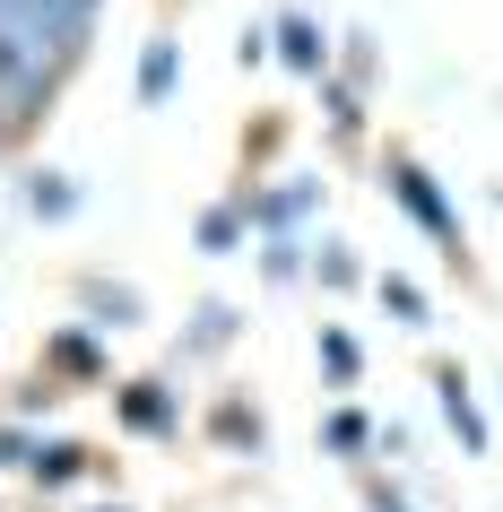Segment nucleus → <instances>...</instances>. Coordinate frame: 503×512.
<instances>
[{
  "instance_id": "obj_1",
  "label": "nucleus",
  "mask_w": 503,
  "mask_h": 512,
  "mask_svg": "<svg viewBox=\"0 0 503 512\" xmlns=\"http://www.w3.org/2000/svg\"><path fill=\"white\" fill-rule=\"evenodd\" d=\"M382 183H391V200H399L408 217H417L425 235L443 243V261H460V252H469V243H460V217H451V200L434 191V174H425V165L408 157V148H391V157H382Z\"/></svg>"
},
{
  "instance_id": "obj_2",
  "label": "nucleus",
  "mask_w": 503,
  "mask_h": 512,
  "mask_svg": "<svg viewBox=\"0 0 503 512\" xmlns=\"http://www.w3.org/2000/svg\"><path fill=\"white\" fill-rule=\"evenodd\" d=\"M113 417H122V426L131 434H174L183 426V391H174V382H122V391H113Z\"/></svg>"
},
{
  "instance_id": "obj_3",
  "label": "nucleus",
  "mask_w": 503,
  "mask_h": 512,
  "mask_svg": "<svg viewBox=\"0 0 503 512\" xmlns=\"http://www.w3.org/2000/svg\"><path fill=\"white\" fill-rule=\"evenodd\" d=\"M269 53L287 61V70H304V79H330V70H339V53H330L321 18H304V9H287V18L269 27Z\"/></svg>"
},
{
  "instance_id": "obj_4",
  "label": "nucleus",
  "mask_w": 503,
  "mask_h": 512,
  "mask_svg": "<svg viewBox=\"0 0 503 512\" xmlns=\"http://www.w3.org/2000/svg\"><path fill=\"white\" fill-rule=\"evenodd\" d=\"M79 478H96V452L87 443H61V434H35V452H27L35 495H61V486H79Z\"/></svg>"
},
{
  "instance_id": "obj_5",
  "label": "nucleus",
  "mask_w": 503,
  "mask_h": 512,
  "mask_svg": "<svg viewBox=\"0 0 503 512\" xmlns=\"http://www.w3.org/2000/svg\"><path fill=\"white\" fill-rule=\"evenodd\" d=\"M44 374H53V382H96V374H105L96 330H53V339H44Z\"/></svg>"
},
{
  "instance_id": "obj_6",
  "label": "nucleus",
  "mask_w": 503,
  "mask_h": 512,
  "mask_svg": "<svg viewBox=\"0 0 503 512\" xmlns=\"http://www.w3.org/2000/svg\"><path fill=\"white\" fill-rule=\"evenodd\" d=\"M434 391H443V417H451V434H460L469 452H486L495 434H486V417H477V400H469V382H460V365H443V374H434Z\"/></svg>"
},
{
  "instance_id": "obj_7",
  "label": "nucleus",
  "mask_w": 503,
  "mask_h": 512,
  "mask_svg": "<svg viewBox=\"0 0 503 512\" xmlns=\"http://www.w3.org/2000/svg\"><path fill=\"white\" fill-rule=\"evenodd\" d=\"M321 105H330V131L339 139H365V96H356V79L330 70V79H321Z\"/></svg>"
},
{
  "instance_id": "obj_8",
  "label": "nucleus",
  "mask_w": 503,
  "mask_h": 512,
  "mask_svg": "<svg viewBox=\"0 0 503 512\" xmlns=\"http://www.w3.org/2000/svg\"><path fill=\"white\" fill-rule=\"evenodd\" d=\"M174 53H183L174 35L148 44V61H139V105H165V96H174Z\"/></svg>"
},
{
  "instance_id": "obj_9",
  "label": "nucleus",
  "mask_w": 503,
  "mask_h": 512,
  "mask_svg": "<svg viewBox=\"0 0 503 512\" xmlns=\"http://www.w3.org/2000/svg\"><path fill=\"white\" fill-rule=\"evenodd\" d=\"M70 200H79L70 174H35V183H27V209H35V217H70Z\"/></svg>"
},
{
  "instance_id": "obj_10",
  "label": "nucleus",
  "mask_w": 503,
  "mask_h": 512,
  "mask_svg": "<svg viewBox=\"0 0 503 512\" xmlns=\"http://www.w3.org/2000/svg\"><path fill=\"white\" fill-rule=\"evenodd\" d=\"M243 226H252V209H209V217H200V243H209V252H235Z\"/></svg>"
},
{
  "instance_id": "obj_11",
  "label": "nucleus",
  "mask_w": 503,
  "mask_h": 512,
  "mask_svg": "<svg viewBox=\"0 0 503 512\" xmlns=\"http://www.w3.org/2000/svg\"><path fill=\"white\" fill-rule=\"evenodd\" d=\"M321 365H330V382H356V374H365V356H356L347 330H321Z\"/></svg>"
},
{
  "instance_id": "obj_12",
  "label": "nucleus",
  "mask_w": 503,
  "mask_h": 512,
  "mask_svg": "<svg viewBox=\"0 0 503 512\" xmlns=\"http://www.w3.org/2000/svg\"><path fill=\"white\" fill-rule=\"evenodd\" d=\"M209 426H217V443H252V452H261V417H252L243 400H226V408L209 417Z\"/></svg>"
},
{
  "instance_id": "obj_13",
  "label": "nucleus",
  "mask_w": 503,
  "mask_h": 512,
  "mask_svg": "<svg viewBox=\"0 0 503 512\" xmlns=\"http://www.w3.org/2000/svg\"><path fill=\"white\" fill-rule=\"evenodd\" d=\"M382 313H399V322L417 330V322H425V296H417V287H408V278L391 270V278H382Z\"/></svg>"
},
{
  "instance_id": "obj_14",
  "label": "nucleus",
  "mask_w": 503,
  "mask_h": 512,
  "mask_svg": "<svg viewBox=\"0 0 503 512\" xmlns=\"http://www.w3.org/2000/svg\"><path fill=\"white\" fill-rule=\"evenodd\" d=\"M321 434H330V452H365V443H373V426L356 417V408H339V417H330Z\"/></svg>"
},
{
  "instance_id": "obj_15",
  "label": "nucleus",
  "mask_w": 503,
  "mask_h": 512,
  "mask_svg": "<svg viewBox=\"0 0 503 512\" xmlns=\"http://www.w3.org/2000/svg\"><path fill=\"white\" fill-rule=\"evenodd\" d=\"M226 339H235V313H226V304H209V313H200V330H191V348H226Z\"/></svg>"
},
{
  "instance_id": "obj_16",
  "label": "nucleus",
  "mask_w": 503,
  "mask_h": 512,
  "mask_svg": "<svg viewBox=\"0 0 503 512\" xmlns=\"http://www.w3.org/2000/svg\"><path fill=\"white\" fill-rule=\"evenodd\" d=\"M27 452H35V426H0V460L9 469H27Z\"/></svg>"
},
{
  "instance_id": "obj_17",
  "label": "nucleus",
  "mask_w": 503,
  "mask_h": 512,
  "mask_svg": "<svg viewBox=\"0 0 503 512\" xmlns=\"http://www.w3.org/2000/svg\"><path fill=\"white\" fill-rule=\"evenodd\" d=\"M313 270H321V278H330V287H347V278H356V261H347L339 243H321V261H313Z\"/></svg>"
},
{
  "instance_id": "obj_18",
  "label": "nucleus",
  "mask_w": 503,
  "mask_h": 512,
  "mask_svg": "<svg viewBox=\"0 0 503 512\" xmlns=\"http://www.w3.org/2000/svg\"><path fill=\"white\" fill-rule=\"evenodd\" d=\"M365 495H373V512H408V504H399V495H391V486H382V478H373Z\"/></svg>"
},
{
  "instance_id": "obj_19",
  "label": "nucleus",
  "mask_w": 503,
  "mask_h": 512,
  "mask_svg": "<svg viewBox=\"0 0 503 512\" xmlns=\"http://www.w3.org/2000/svg\"><path fill=\"white\" fill-rule=\"evenodd\" d=\"M113 512H122V504H113Z\"/></svg>"
}]
</instances>
